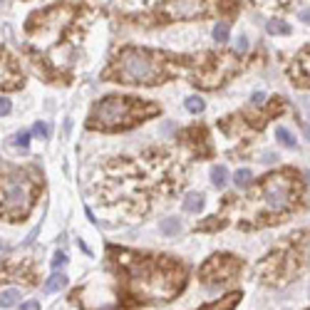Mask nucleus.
I'll list each match as a JSON object with an SVG mask.
<instances>
[{"label": "nucleus", "mask_w": 310, "mask_h": 310, "mask_svg": "<svg viewBox=\"0 0 310 310\" xmlns=\"http://www.w3.org/2000/svg\"><path fill=\"white\" fill-rule=\"evenodd\" d=\"M268 33L271 35H291V25L286 20H268Z\"/></svg>", "instance_id": "15"}, {"label": "nucleus", "mask_w": 310, "mask_h": 310, "mask_svg": "<svg viewBox=\"0 0 310 310\" xmlns=\"http://www.w3.org/2000/svg\"><path fill=\"white\" fill-rule=\"evenodd\" d=\"M161 10L172 20L196 18L199 13H204V0H166Z\"/></svg>", "instance_id": "7"}, {"label": "nucleus", "mask_w": 310, "mask_h": 310, "mask_svg": "<svg viewBox=\"0 0 310 310\" xmlns=\"http://www.w3.org/2000/svg\"><path fill=\"white\" fill-rule=\"evenodd\" d=\"M226 181H229V169L223 166V164H218V166H213L211 169V184L216 189H223L226 186Z\"/></svg>", "instance_id": "10"}, {"label": "nucleus", "mask_w": 310, "mask_h": 310, "mask_svg": "<svg viewBox=\"0 0 310 310\" xmlns=\"http://www.w3.org/2000/svg\"><path fill=\"white\" fill-rule=\"evenodd\" d=\"M238 268H241V263L233 256H211L201 268V280L209 286H218V283L231 280Z\"/></svg>", "instance_id": "6"}, {"label": "nucleus", "mask_w": 310, "mask_h": 310, "mask_svg": "<svg viewBox=\"0 0 310 310\" xmlns=\"http://www.w3.org/2000/svg\"><path fill=\"white\" fill-rule=\"evenodd\" d=\"M238 300H241V293H229L226 298H221V300H216V303H211V305H206L201 310H233L238 305Z\"/></svg>", "instance_id": "8"}, {"label": "nucleus", "mask_w": 310, "mask_h": 310, "mask_svg": "<svg viewBox=\"0 0 310 310\" xmlns=\"http://www.w3.org/2000/svg\"><path fill=\"white\" fill-rule=\"evenodd\" d=\"M300 20H305L310 25V10H303V13H300Z\"/></svg>", "instance_id": "29"}, {"label": "nucleus", "mask_w": 310, "mask_h": 310, "mask_svg": "<svg viewBox=\"0 0 310 310\" xmlns=\"http://www.w3.org/2000/svg\"><path fill=\"white\" fill-rule=\"evenodd\" d=\"M204 209V196L196 194V191H191V194H186V199H184V211L189 213H199Z\"/></svg>", "instance_id": "9"}, {"label": "nucleus", "mask_w": 310, "mask_h": 310, "mask_svg": "<svg viewBox=\"0 0 310 310\" xmlns=\"http://www.w3.org/2000/svg\"><path fill=\"white\" fill-rule=\"evenodd\" d=\"M204 107H206V104H204V99H201V97H189V99H186V109H189L191 115L204 112Z\"/></svg>", "instance_id": "19"}, {"label": "nucleus", "mask_w": 310, "mask_h": 310, "mask_svg": "<svg viewBox=\"0 0 310 310\" xmlns=\"http://www.w3.org/2000/svg\"><path fill=\"white\" fill-rule=\"evenodd\" d=\"M181 229V223H179V218H164L161 223H159V231L164 233V236H176Z\"/></svg>", "instance_id": "16"}, {"label": "nucleus", "mask_w": 310, "mask_h": 310, "mask_svg": "<svg viewBox=\"0 0 310 310\" xmlns=\"http://www.w3.org/2000/svg\"><path fill=\"white\" fill-rule=\"evenodd\" d=\"M13 144L25 149V147L30 144V134H27V132H20V134H15V136H13Z\"/></svg>", "instance_id": "21"}, {"label": "nucleus", "mask_w": 310, "mask_h": 310, "mask_svg": "<svg viewBox=\"0 0 310 310\" xmlns=\"http://www.w3.org/2000/svg\"><path fill=\"white\" fill-rule=\"evenodd\" d=\"M8 79H15L13 65H10V60H0V84H5V87H13Z\"/></svg>", "instance_id": "13"}, {"label": "nucleus", "mask_w": 310, "mask_h": 310, "mask_svg": "<svg viewBox=\"0 0 310 310\" xmlns=\"http://www.w3.org/2000/svg\"><path fill=\"white\" fill-rule=\"evenodd\" d=\"M129 117H132V99L129 97H107L95 107L92 124H99V127H119Z\"/></svg>", "instance_id": "4"}, {"label": "nucleus", "mask_w": 310, "mask_h": 310, "mask_svg": "<svg viewBox=\"0 0 310 310\" xmlns=\"http://www.w3.org/2000/svg\"><path fill=\"white\" fill-rule=\"evenodd\" d=\"M134 278L139 283V291L149 298H159V300H169L184 283L181 278V268H172V266H159V263H144L134 268Z\"/></svg>", "instance_id": "1"}, {"label": "nucleus", "mask_w": 310, "mask_h": 310, "mask_svg": "<svg viewBox=\"0 0 310 310\" xmlns=\"http://www.w3.org/2000/svg\"><path fill=\"white\" fill-rule=\"evenodd\" d=\"M246 50H248V40L241 35V38L236 40V52H246Z\"/></svg>", "instance_id": "24"}, {"label": "nucleus", "mask_w": 310, "mask_h": 310, "mask_svg": "<svg viewBox=\"0 0 310 310\" xmlns=\"http://www.w3.org/2000/svg\"><path fill=\"white\" fill-rule=\"evenodd\" d=\"M263 161H266V164H271V161H275V156H273L271 152H266V154H263Z\"/></svg>", "instance_id": "28"}, {"label": "nucleus", "mask_w": 310, "mask_h": 310, "mask_svg": "<svg viewBox=\"0 0 310 310\" xmlns=\"http://www.w3.org/2000/svg\"><path fill=\"white\" fill-rule=\"evenodd\" d=\"M18 298H20L18 288H5V291H0V308H13V305L18 303Z\"/></svg>", "instance_id": "12"}, {"label": "nucleus", "mask_w": 310, "mask_h": 310, "mask_svg": "<svg viewBox=\"0 0 310 310\" xmlns=\"http://www.w3.org/2000/svg\"><path fill=\"white\" fill-rule=\"evenodd\" d=\"M10 109H13V104H10V99H5V97H0V117H5V115H10Z\"/></svg>", "instance_id": "23"}, {"label": "nucleus", "mask_w": 310, "mask_h": 310, "mask_svg": "<svg viewBox=\"0 0 310 310\" xmlns=\"http://www.w3.org/2000/svg\"><path fill=\"white\" fill-rule=\"evenodd\" d=\"M213 40H216V42H226V40H229V22H216V27H213Z\"/></svg>", "instance_id": "18"}, {"label": "nucleus", "mask_w": 310, "mask_h": 310, "mask_svg": "<svg viewBox=\"0 0 310 310\" xmlns=\"http://www.w3.org/2000/svg\"><path fill=\"white\" fill-rule=\"evenodd\" d=\"M0 251H3V241H0Z\"/></svg>", "instance_id": "30"}, {"label": "nucleus", "mask_w": 310, "mask_h": 310, "mask_svg": "<svg viewBox=\"0 0 310 310\" xmlns=\"http://www.w3.org/2000/svg\"><path fill=\"white\" fill-rule=\"evenodd\" d=\"M253 104H263V92H256L253 95Z\"/></svg>", "instance_id": "26"}, {"label": "nucleus", "mask_w": 310, "mask_h": 310, "mask_svg": "<svg viewBox=\"0 0 310 310\" xmlns=\"http://www.w3.org/2000/svg\"><path fill=\"white\" fill-rule=\"evenodd\" d=\"M33 134L40 136V139H47V136H50V127H47V124H42V122H38V124L33 127Z\"/></svg>", "instance_id": "20"}, {"label": "nucleus", "mask_w": 310, "mask_h": 310, "mask_svg": "<svg viewBox=\"0 0 310 310\" xmlns=\"http://www.w3.org/2000/svg\"><path fill=\"white\" fill-rule=\"evenodd\" d=\"M275 139H278L286 149H295V147H298V142L293 139V134L286 129V127H278V129H275Z\"/></svg>", "instance_id": "14"}, {"label": "nucleus", "mask_w": 310, "mask_h": 310, "mask_svg": "<svg viewBox=\"0 0 310 310\" xmlns=\"http://www.w3.org/2000/svg\"><path fill=\"white\" fill-rule=\"evenodd\" d=\"M293 199V184L286 174H273L263 184V201L271 211H286Z\"/></svg>", "instance_id": "5"}, {"label": "nucleus", "mask_w": 310, "mask_h": 310, "mask_svg": "<svg viewBox=\"0 0 310 310\" xmlns=\"http://www.w3.org/2000/svg\"><path fill=\"white\" fill-rule=\"evenodd\" d=\"M65 286H67V275H65V273H55V275H50V278H47L45 291H47V293H58V291H62Z\"/></svg>", "instance_id": "11"}, {"label": "nucleus", "mask_w": 310, "mask_h": 310, "mask_svg": "<svg viewBox=\"0 0 310 310\" xmlns=\"http://www.w3.org/2000/svg\"><path fill=\"white\" fill-rule=\"evenodd\" d=\"M303 67H305V72L310 75V52L305 55V58H303Z\"/></svg>", "instance_id": "27"}, {"label": "nucleus", "mask_w": 310, "mask_h": 310, "mask_svg": "<svg viewBox=\"0 0 310 310\" xmlns=\"http://www.w3.org/2000/svg\"><path fill=\"white\" fill-rule=\"evenodd\" d=\"M117 77L119 82H129V84H152V82H159L161 67L149 52L129 47L117 60Z\"/></svg>", "instance_id": "2"}, {"label": "nucleus", "mask_w": 310, "mask_h": 310, "mask_svg": "<svg viewBox=\"0 0 310 310\" xmlns=\"http://www.w3.org/2000/svg\"><path fill=\"white\" fill-rule=\"evenodd\" d=\"M20 310H40V303L38 300H27V303H22Z\"/></svg>", "instance_id": "25"}, {"label": "nucleus", "mask_w": 310, "mask_h": 310, "mask_svg": "<svg viewBox=\"0 0 310 310\" xmlns=\"http://www.w3.org/2000/svg\"><path fill=\"white\" fill-rule=\"evenodd\" d=\"M0 3H3V0H0Z\"/></svg>", "instance_id": "31"}, {"label": "nucleus", "mask_w": 310, "mask_h": 310, "mask_svg": "<svg viewBox=\"0 0 310 310\" xmlns=\"http://www.w3.org/2000/svg\"><path fill=\"white\" fill-rule=\"evenodd\" d=\"M233 181H236V186H238V189H246V186H251L253 172H251V169H238L236 176H233Z\"/></svg>", "instance_id": "17"}, {"label": "nucleus", "mask_w": 310, "mask_h": 310, "mask_svg": "<svg viewBox=\"0 0 310 310\" xmlns=\"http://www.w3.org/2000/svg\"><path fill=\"white\" fill-rule=\"evenodd\" d=\"M65 263H67V256H65L62 251H58L55 256H52V268H62Z\"/></svg>", "instance_id": "22"}, {"label": "nucleus", "mask_w": 310, "mask_h": 310, "mask_svg": "<svg viewBox=\"0 0 310 310\" xmlns=\"http://www.w3.org/2000/svg\"><path fill=\"white\" fill-rule=\"evenodd\" d=\"M30 204H33V184L25 176L0 179V213L20 218L30 211Z\"/></svg>", "instance_id": "3"}]
</instances>
